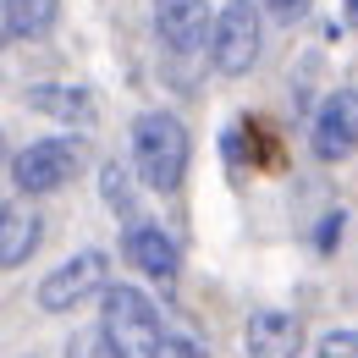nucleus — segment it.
<instances>
[{"label":"nucleus","mask_w":358,"mask_h":358,"mask_svg":"<svg viewBox=\"0 0 358 358\" xmlns=\"http://www.w3.org/2000/svg\"><path fill=\"white\" fill-rule=\"evenodd\" d=\"M99 193H105V204H110L122 221H138V193H133V171H127V166L110 160V166L99 171Z\"/></svg>","instance_id":"13"},{"label":"nucleus","mask_w":358,"mask_h":358,"mask_svg":"<svg viewBox=\"0 0 358 358\" xmlns=\"http://www.w3.org/2000/svg\"><path fill=\"white\" fill-rule=\"evenodd\" d=\"M314 358H358V331H325Z\"/></svg>","instance_id":"14"},{"label":"nucleus","mask_w":358,"mask_h":358,"mask_svg":"<svg viewBox=\"0 0 358 358\" xmlns=\"http://www.w3.org/2000/svg\"><path fill=\"white\" fill-rule=\"evenodd\" d=\"M28 105H34V110H45V116H55V122H72V127H89V122H94V99H89V89L39 83V89H28Z\"/></svg>","instance_id":"10"},{"label":"nucleus","mask_w":358,"mask_h":358,"mask_svg":"<svg viewBox=\"0 0 358 358\" xmlns=\"http://www.w3.org/2000/svg\"><path fill=\"white\" fill-rule=\"evenodd\" d=\"M83 171V143L78 138H39L11 155V182L22 193H61Z\"/></svg>","instance_id":"3"},{"label":"nucleus","mask_w":358,"mask_h":358,"mask_svg":"<svg viewBox=\"0 0 358 358\" xmlns=\"http://www.w3.org/2000/svg\"><path fill=\"white\" fill-rule=\"evenodd\" d=\"M61 0H6V39H39L50 22H55Z\"/></svg>","instance_id":"12"},{"label":"nucleus","mask_w":358,"mask_h":358,"mask_svg":"<svg viewBox=\"0 0 358 358\" xmlns=\"http://www.w3.org/2000/svg\"><path fill=\"white\" fill-rule=\"evenodd\" d=\"M342 6H348V22H358V0H342Z\"/></svg>","instance_id":"19"},{"label":"nucleus","mask_w":358,"mask_h":358,"mask_svg":"<svg viewBox=\"0 0 358 358\" xmlns=\"http://www.w3.org/2000/svg\"><path fill=\"white\" fill-rule=\"evenodd\" d=\"M99 331L110 336V348L122 358H155L160 336V309L138 292V287H105V309H99Z\"/></svg>","instance_id":"2"},{"label":"nucleus","mask_w":358,"mask_h":358,"mask_svg":"<svg viewBox=\"0 0 358 358\" xmlns=\"http://www.w3.org/2000/svg\"><path fill=\"white\" fill-rule=\"evenodd\" d=\"M133 160L155 193H171L187 171V127L171 110H143L133 122Z\"/></svg>","instance_id":"1"},{"label":"nucleus","mask_w":358,"mask_h":358,"mask_svg":"<svg viewBox=\"0 0 358 358\" xmlns=\"http://www.w3.org/2000/svg\"><path fill=\"white\" fill-rule=\"evenodd\" d=\"M155 28L160 39L187 55V50H204V34H210V6L204 0H155Z\"/></svg>","instance_id":"8"},{"label":"nucleus","mask_w":358,"mask_h":358,"mask_svg":"<svg viewBox=\"0 0 358 358\" xmlns=\"http://www.w3.org/2000/svg\"><path fill=\"white\" fill-rule=\"evenodd\" d=\"M127 265L155 281H177V243L160 226H127Z\"/></svg>","instance_id":"9"},{"label":"nucleus","mask_w":358,"mask_h":358,"mask_svg":"<svg viewBox=\"0 0 358 358\" xmlns=\"http://www.w3.org/2000/svg\"><path fill=\"white\" fill-rule=\"evenodd\" d=\"M155 358H210L199 342H187V336H166L160 348H155Z\"/></svg>","instance_id":"16"},{"label":"nucleus","mask_w":358,"mask_h":358,"mask_svg":"<svg viewBox=\"0 0 358 358\" xmlns=\"http://www.w3.org/2000/svg\"><path fill=\"white\" fill-rule=\"evenodd\" d=\"M314 155L325 160V166H336V160H348L358 149V89H336L325 105H320V116H314Z\"/></svg>","instance_id":"6"},{"label":"nucleus","mask_w":358,"mask_h":358,"mask_svg":"<svg viewBox=\"0 0 358 358\" xmlns=\"http://www.w3.org/2000/svg\"><path fill=\"white\" fill-rule=\"evenodd\" d=\"M66 358H122V353L110 348V336H105V331H89V336H78V342L66 348Z\"/></svg>","instance_id":"15"},{"label":"nucleus","mask_w":358,"mask_h":358,"mask_svg":"<svg viewBox=\"0 0 358 358\" xmlns=\"http://www.w3.org/2000/svg\"><path fill=\"white\" fill-rule=\"evenodd\" d=\"M336 243H342V210L325 215V226H320V248H336Z\"/></svg>","instance_id":"18"},{"label":"nucleus","mask_w":358,"mask_h":358,"mask_svg":"<svg viewBox=\"0 0 358 358\" xmlns=\"http://www.w3.org/2000/svg\"><path fill=\"white\" fill-rule=\"evenodd\" d=\"M270 17H281V22H292V17H303L309 11V0H265Z\"/></svg>","instance_id":"17"},{"label":"nucleus","mask_w":358,"mask_h":358,"mask_svg":"<svg viewBox=\"0 0 358 358\" xmlns=\"http://www.w3.org/2000/svg\"><path fill=\"white\" fill-rule=\"evenodd\" d=\"M210 55L226 78H243L259 61V6L254 0H226V11L215 17V34H210Z\"/></svg>","instance_id":"4"},{"label":"nucleus","mask_w":358,"mask_h":358,"mask_svg":"<svg viewBox=\"0 0 358 358\" xmlns=\"http://www.w3.org/2000/svg\"><path fill=\"white\" fill-rule=\"evenodd\" d=\"M243 348H248V358H298L303 353V325L287 309H259L243 331Z\"/></svg>","instance_id":"7"},{"label":"nucleus","mask_w":358,"mask_h":358,"mask_svg":"<svg viewBox=\"0 0 358 358\" xmlns=\"http://www.w3.org/2000/svg\"><path fill=\"white\" fill-rule=\"evenodd\" d=\"M105 281H110V259H105L99 248L72 254L61 270H50V275H45V287H39V309H45V314H66V309H78L83 298L105 292Z\"/></svg>","instance_id":"5"},{"label":"nucleus","mask_w":358,"mask_h":358,"mask_svg":"<svg viewBox=\"0 0 358 358\" xmlns=\"http://www.w3.org/2000/svg\"><path fill=\"white\" fill-rule=\"evenodd\" d=\"M39 248V215L34 210H17V204H6V215H0V265L17 270L28 265V254Z\"/></svg>","instance_id":"11"}]
</instances>
